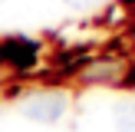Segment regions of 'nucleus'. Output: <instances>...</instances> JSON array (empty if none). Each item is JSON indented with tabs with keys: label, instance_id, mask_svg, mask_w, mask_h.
<instances>
[{
	"label": "nucleus",
	"instance_id": "2",
	"mask_svg": "<svg viewBox=\"0 0 135 132\" xmlns=\"http://www.w3.org/2000/svg\"><path fill=\"white\" fill-rule=\"evenodd\" d=\"M0 50H3V59L13 66H30L36 59V43H30V40H7Z\"/></svg>",
	"mask_w": 135,
	"mask_h": 132
},
{
	"label": "nucleus",
	"instance_id": "1",
	"mask_svg": "<svg viewBox=\"0 0 135 132\" xmlns=\"http://www.w3.org/2000/svg\"><path fill=\"white\" fill-rule=\"evenodd\" d=\"M66 109V96L63 92H36L23 102V112L36 122H56Z\"/></svg>",
	"mask_w": 135,
	"mask_h": 132
},
{
	"label": "nucleus",
	"instance_id": "3",
	"mask_svg": "<svg viewBox=\"0 0 135 132\" xmlns=\"http://www.w3.org/2000/svg\"><path fill=\"white\" fill-rule=\"evenodd\" d=\"M115 129L119 132H135V99H122L115 106Z\"/></svg>",
	"mask_w": 135,
	"mask_h": 132
},
{
	"label": "nucleus",
	"instance_id": "4",
	"mask_svg": "<svg viewBox=\"0 0 135 132\" xmlns=\"http://www.w3.org/2000/svg\"><path fill=\"white\" fill-rule=\"evenodd\" d=\"M69 7H86V3H96V0H66Z\"/></svg>",
	"mask_w": 135,
	"mask_h": 132
}]
</instances>
